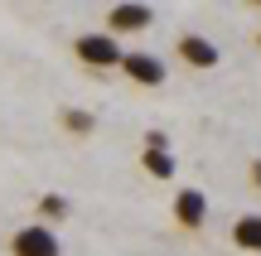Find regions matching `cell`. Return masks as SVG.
<instances>
[{
    "mask_svg": "<svg viewBox=\"0 0 261 256\" xmlns=\"http://www.w3.org/2000/svg\"><path fill=\"white\" fill-rule=\"evenodd\" d=\"M73 53H77V63H87V68H97V73H107V68H121V58H126V48H121V39L116 34H77V44H73Z\"/></svg>",
    "mask_w": 261,
    "mask_h": 256,
    "instance_id": "1",
    "label": "cell"
},
{
    "mask_svg": "<svg viewBox=\"0 0 261 256\" xmlns=\"http://www.w3.org/2000/svg\"><path fill=\"white\" fill-rule=\"evenodd\" d=\"M10 256H63V242L48 222H29L10 237Z\"/></svg>",
    "mask_w": 261,
    "mask_h": 256,
    "instance_id": "2",
    "label": "cell"
},
{
    "mask_svg": "<svg viewBox=\"0 0 261 256\" xmlns=\"http://www.w3.org/2000/svg\"><path fill=\"white\" fill-rule=\"evenodd\" d=\"M150 19H155V10L140 5V0H126V5H112L107 10V34H140V29H150Z\"/></svg>",
    "mask_w": 261,
    "mask_h": 256,
    "instance_id": "3",
    "label": "cell"
},
{
    "mask_svg": "<svg viewBox=\"0 0 261 256\" xmlns=\"http://www.w3.org/2000/svg\"><path fill=\"white\" fill-rule=\"evenodd\" d=\"M121 73H126L136 87H160V82L169 77V68L160 63L155 53H145V48H130V53L121 58Z\"/></svg>",
    "mask_w": 261,
    "mask_h": 256,
    "instance_id": "4",
    "label": "cell"
},
{
    "mask_svg": "<svg viewBox=\"0 0 261 256\" xmlns=\"http://www.w3.org/2000/svg\"><path fill=\"white\" fill-rule=\"evenodd\" d=\"M174 53H179V63L198 68V73H203V68H218V44L208 34H184L174 44Z\"/></svg>",
    "mask_w": 261,
    "mask_h": 256,
    "instance_id": "5",
    "label": "cell"
},
{
    "mask_svg": "<svg viewBox=\"0 0 261 256\" xmlns=\"http://www.w3.org/2000/svg\"><path fill=\"white\" fill-rule=\"evenodd\" d=\"M174 218H179V227L198 232L208 222V193L203 189H179L174 193Z\"/></svg>",
    "mask_w": 261,
    "mask_h": 256,
    "instance_id": "6",
    "label": "cell"
},
{
    "mask_svg": "<svg viewBox=\"0 0 261 256\" xmlns=\"http://www.w3.org/2000/svg\"><path fill=\"white\" fill-rule=\"evenodd\" d=\"M232 242H237L247 256H261V213H247V218L232 222Z\"/></svg>",
    "mask_w": 261,
    "mask_h": 256,
    "instance_id": "7",
    "label": "cell"
},
{
    "mask_svg": "<svg viewBox=\"0 0 261 256\" xmlns=\"http://www.w3.org/2000/svg\"><path fill=\"white\" fill-rule=\"evenodd\" d=\"M140 164H145L150 179H174V155H169V150H145Z\"/></svg>",
    "mask_w": 261,
    "mask_h": 256,
    "instance_id": "8",
    "label": "cell"
},
{
    "mask_svg": "<svg viewBox=\"0 0 261 256\" xmlns=\"http://www.w3.org/2000/svg\"><path fill=\"white\" fill-rule=\"evenodd\" d=\"M63 126H68V135H92L97 131V116L83 111V106H68V111H63Z\"/></svg>",
    "mask_w": 261,
    "mask_h": 256,
    "instance_id": "9",
    "label": "cell"
},
{
    "mask_svg": "<svg viewBox=\"0 0 261 256\" xmlns=\"http://www.w3.org/2000/svg\"><path fill=\"white\" fill-rule=\"evenodd\" d=\"M39 218L63 222V218H68V198H63V193H44V198H39Z\"/></svg>",
    "mask_w": 261,
    "mask_h": 256,
    "instance_id": "10",
    "label": "cell"
},
{
    "mask_svg": "<svg viewBox=\"0 0 261 256\" xmlns=\"http://www.w3.org/2000/svg\"><path fill=\"white\" fill-rule=\"evenodd\" d=\"M145 150H169V140H165V131H145Z\"/></svg>",
    "mask_w": 261,
    "mask_h": 256,
    "instance_id": "11",
    "label": "cell"
},
{
    "mask_svg": "<svg viewBox=\"0 0 261 256\" xmlns=\"http://www.w3.org/2000/svg\"><path fill=\"white\" fill-rule=\"evenodd\" d=\"M252 184H256V189H261V160L252 164Z\"/></svg>",
    "mask_w": 261,
    "mask_h": 256,
    "instance_id": "12",
    "label": "cell"
}]
</instances>
